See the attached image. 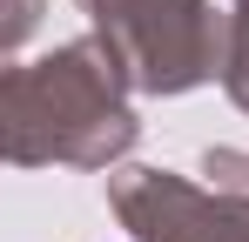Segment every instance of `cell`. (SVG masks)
Segmentation results:
<instances>
[{"instance_id":"obj_1","label":"cell","mask_w":249,"mask_h":242,"mask_svg":"<svg viewBox=\"0 0 249 242\" xmlns=\"http://www.w3.org/2000/svg\"><path fill=\"white\" fill-rule=\"evenodd\" d=\"M128 68L101 34L61 40L41 61L0 74V155L14 168H115L142 141L128 108Z\"/></svg>"},{"instance_id":"obj_2","label":"cell","mask_w":249,"mask_h":242,"mask_svg":"<svg viewBox=\"0 0 249 242\" xmlns=\"http://www.w3.org/2000/svg\"><path fill=\"white\" fill-rule=\"evenodd\" d=\"M88 27L122 54L135 94H189L229 61V14L209 0H74Z\"/></svg>"},{"instance_id":"obj_3","label":"cell","mask_w":249,"mask_h":242,"mask_svg":"<svg viewBox=\"0 0 249 242\" xmlns=\"http://www.w3.org/2000/svg\"><path fill=\"white\" fill-rule=\"evenodd\" d=\"M108 208L135 242H249V202L168 168H108Z\"/></svg>"},{"instance_id":"obj_4","label":"cell","mask_w":249,"mask_h":242,"mask_svg":"<svg viewBox=\"0 0 249 242\" xmlns=\"http://www.w3.org/2000/svg\"><path fill=\"white\" fill-rule=\"evenodd\" d=\"M222 87L249 115V0H229V61H222Z\"/></svg>"},{"instance_id":"obj_5","label":"cell","mask_w":249,"mask_h":242,"mask_svg":"<svg viewBox=\"0 0 249 242\" xmlns=\"http://www.w3.org/2000/svg\"><path fill=\"white\" fill-rule=\"evenodd\" d=\"M202 175L209 189H229L249 202V148H202Z\"/></svg>"},{"instance_id":"obj_6","label":"cell","mask_w":249,"mask_h":242,"mask_svg":"<svg viewBox=\"0 0 249 242\" xmlns=\"http://www.w3.org/2000/svg\"><path fill=\"white\" fill-rule=\"evenodd\" d=\"M0 14H7V27H0V40H7V47H20V40H27V27L41 20V0H7Z\"/></svg>"}]
</instances>
